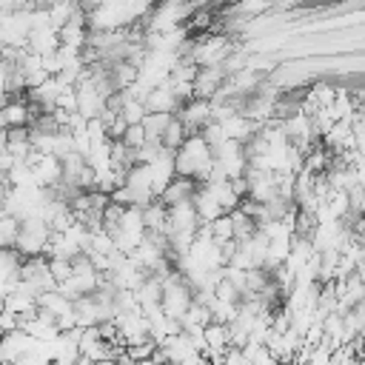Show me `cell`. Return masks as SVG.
I'll return each instance as SVG.
<instances>
[{"label": "cell", "mask_w": 365, "mask_h": 365, "mask_svg": "<svg viewBox=\"0 0 365 365\" xmlns=\"http://www.w3.org/2000/svg\"><path fill=\"white\" fill-rule=\"evenodd\" d=\"M51 234L54 231L48 228V222L43 217H26V220H20L14 251L20 257H46V248H48Z\"/></svg>", "instance_id": "cell-1"}, {"label": "cell", "mask_w": 365, "mask_h": 365, "mask_svg": "<svg viewBox=\"0 0 365 365\" xmlns=\"http://www.w3.org/2000/svg\"><path fill=\"white\" fill-rule=\"evenodd\" d=\"M174 117H180V123L185 125L188 134H200L211 120V100H200V97H191L185 103H180V108L174 111Z\"/></svg>", "instance_id": "cell-2"}, {"label": "cell", "mask_w": 365, "mask_h": 365, "mask_svg": "<svg viewBox=\"0 0 365 365\" xmlns=\"http://www.w3.org/2000/svg\"><path fill=\"white\" fill-rule=\"evenodd\" d=\"M34 348V336L14 328V331H6L0 336V365H9V362H17L20 356H26L29 351Z\"/></svg>", "instance_id": "cell-3"}, {"label": "cell", "mask_w": 365, "mask_h": 365, "mask_svg": "<svg viewBox=\"0 0 365 365\" xmlns=\"http://www.w3.org/2000/svg\"><path fill=\"white\" fill-rule=\"evenodd\" d=\"M197 188H200V182L197 180H191V177H171V182L160 191V202L165 205V208H174V205H182V202H191L194 200V194H197Z\"/></svg>", "instance_id": "cell-4"}, {"label": "cell", "mask_w": 365, "mask_h": 365, "mask_svg": "<svg viewBox=\"0 0 365 365\" xmlns=\"http://www.w3.org/2000/svg\"><path fill=\"white\" fill-rule=\"evenodd\" d=\"M57 48H60V34H57V29H51V26H37V29L29 31L26 51H31V54H37V57H48V54H54Z\"/></svg>", "instance_id": "cell-5"}, {"label": "cell", "mask_w": 365, "mask_h": 365, "mask_svg": "<svg viewBox=\"0 0 365 365\" xmlns=\"http://www.w3.org/2000/svg\"><path fill=\"white\" fill-rule=\"evenodd\" d=\"M3 148L9 151V157H11L14 163H26V160L34 154L31 140H29V128H6Z\"/></svg>", "instance_id": "cell-6"}, {"label": "cell", "mask_w": 365, "mask_h": 365, "mask_svg": "<svg viewBox=\"0 0 365 365\" xmlns=\"http://www.w3.org/2000/svg\"><path fill=\"white\" fill-rule=\"evenodd\" d=\"M145 111H157V114H174L180 108V100L174 97V91L168 88V83H160L154 86L148 94H145Z\"/></svg>", "instance_id": "cell-7"}, {"label": "cell", "mask_w": 365, "mask_h": 365, "mask_svg": "<svg viewBox=\"0 0 365 365\" xmlns=\"http://www.w3.org/2000/svg\"><path fill=\"white\" fill-rule=\"evenodd\" d=\"M0 123H3L6 128H29L31 114H29L26 97H11V100L0 108Z\"/></svg>", "instance_id": "cell-8"}, {"label": "cell", "mask_w": 365, "mask_h": 365, "mask_svg": "<svg viewBox=\"0 0 365 365\" xmlns=\"http://www.w3.org/2000/svg\"><path fill=\"white\" fill-rule=\"evenodd\" d=\"M188 140V131H185V125L180 123V117H168V123H165V131H163V137H160V145L165 148V151H171V154H177L180 148H182V143Z\"/></svg>", "instance_id": "cell-9"}, {"label": "cell", "mask_w": 365, "mask_h": 365, "mask_svg": "<svg viewBox=\"0 0 365 365\" xmlns=\"http://www.w3.org/2000/svg\"><path fill=\"white\" fill-rule=\"evenodd\" d=\"M168 117H171V114H157V111H148V114L143 117L140 125H143V131H145V143H160Z\"/></svg>", "instance_id": "cell-10"}, {"label": "cell", "mask_w": 365, "mask_h": 365, "mask_svg": "<svg viewBox=\"0 0 365 365\" xmlns=\"http://www.w3.org/2000/svg\"><path fill=\"white\" fill-rule=\"evenodd\" d=\"M120 143H123L128 151H137V148L145 143V131H143V125H140V123H137V125H125Z\"/></svg>", "instance_id": "cell-11"}, {"label": "cell", "mask_w": 365, "mask_h": 365, "mask_svg": "<svg viewBox=\"0 0 365 365\" xmlns=\"http://www.w3.org/2000/svg\"><path fill=\"white\" fill-rule=\"evenodd\" d=\"M48 271H51L54 282L63 285L71 277V259H48Z\"/></svg>", "instance_id": "cell-12"}, {"label": "cell", "mask_w": 365, "mask_h": 365, "mask_svg": "<svg viewBox=\"0 0 365 365\" xmlns=\"http://www.w3.org/2000/svg\"><path fill=\"white\" fill-rule=\"evenodd\" d=\"M3 334H6V331H3V325H0V336H3Z\"/></svg>", "instance_id": "cell-13"}]
</instances>
